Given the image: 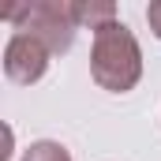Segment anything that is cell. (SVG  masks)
Segmentation results:
<instances>
[{
    "instance_id": "cell-1",
    "label": "cell",
    "mask_w": 161,
    "mask_h": 161,
    "mask_svg": "<svg viewBox=\"0 0 161 161\" xmlns=\"http://www.w3.org/2000/svg\"><path fill=\"white\" fill-rule=\"evenodd\" d=\"M90 75L109 94H127L142 79V49L124 23H109L94 34L90 45Z\"/></svg>"
},
{
    "instance_id": "cell-2",
    "label": "cell",
    "mask_w": 161,
    "mask_h": 161,
    "mask_svg": "<svg viewBox=\"0 0 161 161\" xmlns=\"http://www.w3.org/2000/svg\"><path fill=\"white\" fill-rule=\"evenodd\" d=\"M4 19L15 23L19 34L38 38L49 53H68L75 41V30H79L75 0H26L19 8H8Z\"/></svg>"
},
{
    "instance_id": "cell-3",
    "label": "cell",
    "mask_w": 161,
    "mask_h": 161,
    "mask_svg": "<svg viewBox=\"0 0 161 161\" xmlns=\"http://www.w3.org/2000/svg\"><path fill=\"white\" fill-rule=\"evenodd\" d=\"M49 71V49L30 34H11L4 45V75L19 86H30Z\"/></svg>"
},
{
    "instance_id": "cell-4",
    "label": "cell",
    "mask_w": 161,
    "mask_h": 161,
    "mask_svg": "<svg viewBox=\"0 0 161 161\" xmlns=\"http://www.w3.org/2000/svg\"><path fill=\"white\" fill-rule=\"evenodd\" d=\"M75 19L79 26H90L94 34L109 23H116V4L113 0H75Z\"/></svg>"
},
{
    "instance_id": "cell-5",
    "label": "cell",
    "mask_w": 161,
    "mask_h": 161,
    "mask_svg": "<svg viewBox=\"0 0 161 161\" xmlns=\"http://www.w3.org/2000/svg\"><path fill=\"white\" fill-rule=\"evenodd\" d=\"M23 161H71V154H68L60 142H53V139H41V142H30V146H26Z\"/></svg>"
},
{
    "instance_id": "cell-6",
    "label": "cell",
    "mask_w": 161,
    "mask_h": 161,
    "mask_svg": "<svg viewBox=\"0 0 161 161\" xmlns=\"http://www.w3.org/2000/svg\"><path fill=\"white\" fill-rule=\"evenodd\" d=\"M146 23H150V30H154V38L161 41V0H154V4L146 8Z\"/></svg>"
}]
</instances>
